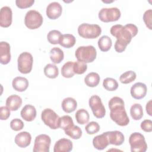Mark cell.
<instances>
[{
  "instance_id": "obj_33",
  "label": "cell",
  "mask_w": 152,
  "mask_h": 152,
  "mask_svg": "<svg viewBox=\"0 0 152 152\" xmlns=\"http://www.w3.org/2000/svg\"><path fill=\"white\" fill-rule=\"evenodd\" d=\"M137 77L136 73L133 71H128L124 72L119 77V81L122 84H129L134 81Z\"/></svg>"
},
{
  "instance_id": "obj_40",
  "label": "cell",
  "mask_w": 152,
  "mask_h": 152,
  "mask_svg": "<svg viewBox=\"0 0 152 152\" xmlns=\"http://www.w3.org/2000/svg\"><path fill=\"white\" fill-rule=\"evenodd\" d=\"M151 18H152V10L149 9L145 11L143 15V20L145 24V26L151 30Z\"/></svg>"
},
{
  "instance_id": "obj_1",
  "label": "cell",
  "mask_w": 152,
  "mask_h": 152,
  "mask_svg": "<svg viewBox=\"0 0 152 152\" xmlns=\"http://www.w3.org/2000/svg\"><path fill=\"white\" fill-rule=\"evenodd\" d=\"M138 27L134 24H127L123 26L121 24L113 26L110 30L111 34L116 38L115 49L118 53L124 52L132 38L138 33Z\"/></svg>"
},
{
  "instance_id": "obj_26",
  "label": "cell",
  "mask_w": 152,
  "mask_h": 152,
  "mask_svg": "<svg viewBox=\"0 0 152 152\" xmlns=\"http://www.w3.org/2000/svg\"><path fill=\"white\" fill-rule=\"evenodd\" d=\"M100 80V76L97 72H91L85 77L84 83L88 87H94L99 84Z\"/></svg>"
},
{
  "instance_id": "obj_23",
  "label": "cell",
  "mask_w": 152,
  "mask_h": 152,
  "mask_svg": "<svg viewBox=\"0 0 152 152\" xmlns=\"http://www.w3.org/2000/svg\"><path fill=\"white\" fill-rule=\"evenodd\" d=\"M62 110L66 113H71L76 109L77 107V102L72 97H66L65 98L61 104Z\"/></svg>"
},
{
  "instance_id": "obj_12",
  "label": "cell",
  "mask_w": 152,
  "mask_h": 152,
  "mask_svg": "<svg viewBox=\"0 0 152 152\" xmlns=\"http://www.w3.org/2000/svg\"><path fill=\"white\" fill-rule=\"evenodd\" d=\"M62 7L58 2H52L46 7V15L51 20H55L59 18L62 14Z\"/></svg>"
},
{
  "instance_id": "obj_18",
  "label": "cell",
  "mask_w": 152,
  "mask_h": 152,
  "mask_svg": "<svg viewBox=\"0 0 152 152\" xmlns=\"http://www.w3.org/2000/svg\"><path fill=\"white\" fill-rule=\"evenodd\" d=\"M109 144L115 145H120L123 144L125 141L124 134L119 131H112L106 132Z\"/></svg>"
},
{
  "instance_id": "obj_43",
  "label": "cell",
  "mask_w": 152,
  "mask_h": 152,
  "mask_svg": "<svg viewBox=\"0 0 152 152\" xmlns=\"http://www.w3.org/2000/svg\"><path fill=\"white\" fill-rule=\"evenodd\" d=\"M10 109L7 106L0 107V118L1 120H7L10 116Z\"/></svg>"
},
{
  "instance_id": "obj_25",
  "label": "cell",
  "mask_w": 152,
  "mask_h": 152,
  "mask_svg": "<svg viewBox=\"0 0 152 152\" xmlns=\"http://www.w3.org/2000/svg\"><path fill=\"white\" fill-rule=\"evenodd\" d=\"M49 55L50 60L54 64H59L64 58L63 50L58 47H54L51 49Z\"/></svg>"
},
{
  "instance_id": "obj_9",
  "label": "cell",
  "mask_w": 152,
  "mask_h": 152,
  "mask_svg": "<svg viewBox=\"0 0 152 152\" xmlns=\"http://www.w3.org/2000/svg\"><path fill=\"white\" fill-rule=\"evenodd\" d=\"M41 118L43 123L50 129H56L59 128V116L52 109H45L42 112Z\"/></svg>"
},
{
  "instance_id": "obj_21",
  "label": "cell",
  "mask_w": 152,
  "mask_h": 152,
  "mask_svg": "<svg viewBox=\"0 0 152 152\" xmlns=\"http://www.w3.org/2000/svg\"><path fill=\"white\" fill-rule=\"evenodd\" d=\"M5 104L11 110L15 111L21 107L22 99L17 94L11 95L7 99Z\"/></svg>"
},
{
  "instance_id": "obj_39",
  "label": "cell",
  "mask_w": 152,
  "mask_h": 152,
  "mask_svg": "<svg viewBox=\"0 0 152 152\" xmlns=\"http://www.w3.org/2000/svg\"><path fill=\"white\" fill-rule=\"evenodd\" d=\"M24 125L23 122L18 118L13 119L10 122V128L15 131L21 130L24 128Z\"/></svg>"
},
{
  "instance_id": "obj_30",
  "label": "cell",
  "mask_w": 152,
  "mask_h": 152,
  "mask_svg": "<svg viewBox=\"0 0 152 152\" xmlns=\"http://www.w3.org/2000/svg\"><path fill=\"white\" fill-rule=\"evenodd\" d=\"M74 125L73 120L70 116L64 115L59 117V128H62L64 131L71 128Z\"/></svg>"
},
{
  "instance_id": "obj_7",
  "label": "cell",
  "mask_w": 152,
  "mask_h": 152,
  "mask_svg": "<svg viewBox=\"0 0 152 152\" xmlns=\"http://www.w3.org/2000/svg\"><path fill=\"white\" fill-rule=\"evenodd\" d=\"M18 69L22 74H28L31 72L33 63V58L27 52H22L17 59Z\"/></svg>"
},
{
  "instance_id": "obj_19",
  "label": "cell",
  "mask_w": 152,
  "mask_h": 152,
  "mask_svg": "<svg viewBox=\"0 0 152 152\" xmlns=\"http://www.w3.org/2000/svg\"><path fill=\"white\" fill-rule=\"evenodd\" d=\"M21 116L25 121L31 122L36 116V109L35 107L31 104L25 105L21 110Z\"/></svg>"
},
{
  "instance_id": "obj_15",
  "label": "cell",
  "mask_w": 152,
  "mask_h": 152,
  "mask_svg": "<svg viewBox=\"0 0 152 152\" xmlns=\"http://www.w3.org/2000/svg\"><path fill=\"white\" fill-rule=\"evenodd\" d=\"M72 142L67 138H61L57 141L54 145V152H69L72 150Z\"/></svg>"
},
{
  "instance_id": "obj_41",
  "label": "cell",
  "mask_w": 152,
  "mask_h": 152,
  "mask_svg": "<svg viewBox=\"0 0 152 152\" xmlns=\"http://www.w3.org/2000/svg\"><path fill=\"white\" fill-rule=\"evenodd\" d=\"M34 0H17L15 1V4L17 7L21 9L27 8L32 6L34 4Z\"/></svg>"
},
{
  "instance_id": "obj_24",
  "label": "cell",
  "mask_w": 152,
  "mask_h": 152,
  "mask_svg": "<svg viewBox=\"0 0 152 152\" xmlns=\"http://www.w3.org/2000/svg\"><path fill=\"white\" fill-rule=\"evenodd\" d=\"M76 42L75 37L71 34H62L59 44L65 48H70L74 46Z\"/></svg>"
},
{
  "instance_id": "obj_32",
  "label": "cell",
  "mask_w": 152,
  "mask_h": 152,
  "mask_svg": "<svg viewBox=\"0 0 152 152\" xmlns=\"http://www.w3.org/2000/svg\"><path fill=\"white\" fill-rule=\"evenodd\" d=\"M74 62L72 61H68L65 63L61 68V74L65 78H71L74 75L73 69Z\"/></svg>"
},
{
  "instance_id": "obj_31",
  "label": "cell",
  "mask_w": 152,
  "mask_h": 152,
  "mask_svg": "<svg viewBox=\"0 0 152 152\" xmlns=\"http://www.w3.org/2000/svg\"><path fill=\"white\" fill-rule=\"evenodd\" d=\"M44 74L49 78H55L59 75L58 68L54 64H48L44 68Z\"/></svg>"
},
{
  "instance_id": "obj_17",
  "label": "cell",
  "mask_w": 152,
  "mask_h": 152,
  "mask_svg": "<svg viewBox=\"0 0 152 152\" xmlns=\"http://www.w3.org/2000/svg\"><path fill=\"white\" fill-rule=\"evenodd\" d=\"M15 144L21 148H25L28 146L31 141V134L27 131H23L17 134L15 137Z\"/></svg>"
},
{
  "instance_id": "obj_44",
  "label": "cell",
  "mask_w": 152,
  "mask_h": 152,
  "mask_svg": "<svg viewBox=\"0 0 152 152\" xmlns=\"http://www.w3.org/2000/svg\"><path fill=\"white\" fill-rule=\"evenodd\" d=\"M151 100H150L146 104V112L150 116H152V112H151Z\"/></svg>"
},
{
  "instance_id": "obj_29",
  "label": "cell",
  "mask_w": 152,
  "mask_h": 152,
  "mask_svg": "<svg viewBox=\"0 0 152 152\" xmlns=\"http://www.w3.org/2000/svg\"><path fill=\"white\" fill-rule=\"evenodd\" d=\"M130 114L133 119L135 121L141 119L143 116L142 106L139 103H135L132 104L130 108Z\"/></svg>"
},
{
  "instance_id": "obj_20",
  "label": "cell",
  "mask_w": 152,
  "mask_h": 152,
  "mask_svg": "<svg viewBox=\"0 0 152 152\" xmlns=\"http://www.w3.org/2000/svg\"><path fill=\"white\" fill-rule=\"evenodd\" d=\"M109 144L107 134L103 132L102 134L96 136L93 140V145L95 148L99 150H102L106 148Z\"/></svg>"
},
{
  "instance_id": "obj_5",
  "label": "cell",
  "mask_w": 152,
  "mask_h": 152,
  "mask_svg": "<svg viewBox=\"0 0 152 152\" xmlns=\"http://www.w3.org/2000/svg\"><path fill=\"white\" fill-rule=\"evenodd\" d=\"M129 142L132 152H145L147 149L144 136L140 132L131 134L129 138Z\"/></svg>"
},
{
  "instance_id": "obj_28",
  "label": "cell",
  "mask_w": 152,
  "mask_h": 152,
  "mask_svg": "<svg viewBox=\"0 0 152 152\" xmlns=\"http://www.w3.org/2000/svg\"><path fill=\"white\" fill-rule=\"evenodd\" d=\"M77 122L80 125L87 124L90 119V115L88 111L84 109L78 110L75 115Z\"/></svg>"
},
{
  "instance_id": "obj_34",
  "label": "cell",
  "mask_w": 152,
  "mask_h": 152,
  "mask_svg": "<svg viewBox=\"0 0 152 152\" xmlns=\"http://www.w3.org/2000/svg\"><path fill=\"white\" fill-rule=\"evenodd\" d=\"M103 86L106 90L112 91L116 90L118 88V83L115 79L107 77L104 79L103 81Z\"/></svg>"
},
{
  "instance_id": "obj_3",
  "label": "cell",
  "mask_w": 152,
  "mask_h": 152,
  "mask_svg": "<svg viewBox=\"0 0 152 152\" xmlns=\"http://www.w3.org/2000/svg\"><path fill=\"white\" fill-rule=\"evenodd\" d=\"M96 49L92 45L80 46L75 52V56L77 60L86 64L93 62L96 58Z\"/></svg>"
},
{
  "instance_id": "obj_36",
  "label": "cell",
  "mask_w": 152,
  "mask_h": 152,
  "mask_svg": "<svg viewBox=\"0 0 152 152\" xmlns=\"http://www.w3.org/2000/svg\"><path fill=\"white\" fill-rule=\"evenodd\" d=\"M65 133L74 140H78L82 136V130L77 125H74L71 128L65 131Z\"/></svg>"
},
{
  "instance_id": "obj_38",
  "label": "cell",
  "mask_w": 152,
  "mask_h": 152,
  "mask_svg": "<svg viewBox=\"0 0 152 152\" xmlns=\"http://www.w3.org/2000/svg\"><path fill=\"white\" fill-rule=\"evenodd\" d=\"M100 128L99 124L95 121H91L88 123L85 126V130L89 135H93L98 132Z\"/></svg>"
},
{
  "instance_id": "obj_4",
  "label": "cell",
  "mask_w": 152,
  "mask_h": 152,
  "mask_svg": "<svg viewBox=\"0 0 152 152\" xmlns=\"http://www.w3.org/2000/svg\"><path fill=\"white\" fill-rule=\"evenodd\" d=\"M101 27L96 24L83 23L78 27V34L85 39H96L101 34Z\"/></svg>"
},
{
  "instance_id": "obj_22",
  "label": "cell",
  "mask_w": 152,
  "mask_h": 152,
  "mask_svg": "<svg viewBox=\"0 0 152 152\" xmlns=\"http://www.w3.org/2000/svg\"><path fill=\"white\" fill-rule=\"evenodd\" d=\"M12 86L13 88L19 92H23L28 88V81L23 77H17L14 78L12 81Z\"/></svg>"
},
{
  "instance_id": "obj_2",
  "label": "cell",
  "mask_w": 152,
  "mask_h": 152,
  "mask_svg": "<svg viewBox=\"0 0 152 152\" xmlns=\"http://www.w3.org/2000/svg\"><path fill=\"white\" fill-rule=\"evenodd\" d=\"M108 106L110 110V117L117 125L125 126L129 123V119L125 109L124 100L118 96L111 98L108 102Z\"/></svg>"
},
{
  "instance_id": "obj_37",
  "label": "cell",
  "mask_w": 152,
  "mask_h": 152,
  "mask_svg": "<svg viewBox=\"0 0 152 152\" xmlns=\"http://www.w3.org/2000/svg\"><path fill=\"white\" fill-rule=\"evenodd\" d=\"M74 72L77 74H83L87 69V65L86 63L79 61L74 62L73 66Z\"/></svg>"
},
{
  "instance_id": "obj_6",
  "label": "cell",
  "mask_w": 152,
  "mask_h": 152,
  "mask_svg": "<svg viewBox=\"0 0 152 152\" xmlns=\"http://www.w3.org/2000/svg\"><path fill=\"white\" fill-rule=\"evenodd\" d=\"M43 19L41 14L36 10H31L27 12L24 17V24L29 29L33 30L40 27Z\"/></svg>"
},
{
  "instance_id": "obj_27",
  "label": "cell",
  "mask_w": 152,
  "mask_h": 152,
  "mask_svg": "<svg viewBox=\"0 0 152 152\" xmlns=\"http://www.w3.org/2000/svg\"><path fill=\"white\" fill-rule=\"evenodd\" d=\"M97 43L100 50L102 52L108 51L112 45L111 39L106 35H104L100 37L98 40Z\"/></svg>"
},
{
  "instance_id": "obj_16",
  "label": "cell",
  "mask_w": 152,
  "mask_h": 152,
  "mask_svg": "<svg viewBox=\"0 0 152 152\" xmlns=\"http://www.w3.org/2000/svg\"><path fill=\"white\" fill-rule=\"evenodd\" d=\"M10 45L7 42L0 43V62L3 65L8 64L11 61Z\"/></svg>"
},
{
  "instance_id": "obj_42",
  "label": "cell",
  "mask_w": 152,
  "mask_h": 152,
  "mask_svg": "<svg viewBox=\"0 0 152 152\" xmlns=\"http://www.w3.org/2000/svg\"><path fill=\"white\" fill-rule=\"evenodd\" d=\"M142 130L146 132H150L152 131V121L150 119H145L140 125Z\"/></svg>"
},
{
  "instance_id": "obj_13",
  "label": "cell",
  "mask_w": 152,
  "mask_h": 152,
  "mask_svg": "<svg viewBox=\"0 0 152 152\" xmlns=\"http://www.w3.org/2000/svg\"><path fill=\"white\" fill-rule=\"evenodd\" d=\"M12 12L11 8L8 6L1 8L0 11V26L2 27H8L12 23Z\"/></svg>"
},
{
  "instance_id": "obj_14",
  "label": "cell",
  "mask_w": 152,
  "mask_h": 152,
  "mask_svg": "<svg viewBox=\"0 0 152 152\" xmlns=\"http://www.w3.org/2000/svg\"><path fill=\"white\" fill-rule=\"evenodd\" d=\"M147 91V86L142 83H136L131 87L130 93L131 96L135 99H141L144 98Z\"/></svg>"
},
{
  "instance_id": "obj_10",
  "label": "cell",
  "mask_w": 152,
  "mask_h": 152,
  "mask_svg": "<svg viewBox=\"0 0 152 152\" xmlns=\"http://www.w3.org/2000/svg\"><path fill=\"white\" fill-rule=\"evenodd\" d=\"M88 103L89 106L93 112V115L96 118H102L105 116L106 109L99 96H91L89 99Z\"/></svg>"
},
{
  "instance_id": "obj_35",
  "label": "cell",
  "mask_w": 152,
  "mask_h": 152,
  "mask_svg": "<svg viewBox=\"0 0 152 152\" xmlns=\"http://www.w3.org/2000/svg\"><path fill=\"white\" fill-rule=\"evenodd\" d=\"M61 36L62 34L59 31L57 30H52L48 33L47 39L50 43L56 45L59 44Z\"/></svg>"
},
{
  "instance_id": "obj_8",
  "label": "cell",
  "mask_w": 152,
  "mask_h": 152,
  "mask_svg": "<svg viewBox=\"0 0 152 152\" xmlns=\"http://www.w3.org/2000/svg\"><path fill=\"white\" fill-rule=\"evenodd\" d=\"M98 15L100 21L108 23L118 21L121 17V12L116 7L103 8L99 11Z\"/></svg>"
},
{
  "instance_id": "obj_11",
  "label": "cell",
  "mask_w": 152,
  "mask_h": 152,
  "mask_svg": "<svg viewBox=\"0 0 152 152\" xmlns=\"http://www.w3.org/2000/svg\"><path fill=\"white\" fill-rule=\"evenodd\" d=\"M50 143L51 139L49 135L40 134L34 140L33 151L34 152H49Z\"/></svg>"
}]
</instances>
